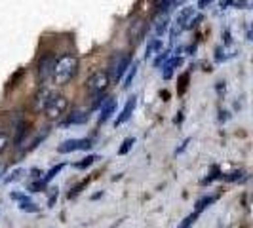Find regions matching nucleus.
<instances>
[{
	"label": "nucleus",
	"mask_w": 253,
	"mask_h": 228,
	"mask_svg": "<svg viewBox=\"0 0 253 228\" xmlns=\"http://www.w3.org/2000/svg\"><path fill=\"white\" fill-rule=\"evenodd\" d=\"M131 65V55L129 53H114L111 63H109V76L113 82H120V78H124Z\"/></svg>",
	"instance_id": "2"
},
{
	"label": "nucleus",
	"mask_w": 253,
	"mask_h": 228,
	"mask_svg": "<svg viewBox=\"0 0 253 228\" xmlns=\"http://www.w3.org/2000/svg\"><path fill=\"white\" fill-rule=\"evenodd\" d=\"M53 97V93H51L50 89H40L37 95V99H35V107H37V111H44L46 109V105L50 103V99Z\"/></svg>",
	"instance_id": "10"
},
{
	"label": "nucleus",
	"mask_w": 253,
	"mask_h": 228,
	"mask_svg": "<svg viewBox=\"0 0 253 228\" xmlns=\"http://www.w3.org/2000/svg\"><path fill=\"white\" fill-rule=\"evenodd\" d=\"M10 198H12V200H17V202H25V200H29V196H27V194H21V192H12Z\"/></svg>",
	"instance_id": "25"
},
{
	"label": "nucleus",
	"mask_w": 253,
	"mask_h": 228,
	"mask_svg": "<svg viewBox=\"0 0 253 228\" xmlns=\"http://www.w3.org/2000/svg\"><path fill=\"white\" fill-rule=\"evenodd\" d=\"M242 175H244L242 171H234V173H230L228 177H223V179H225V181H238V179H242Z\"/></svg>",
	"instance_id": "27"
},
{
	"label": "nucleus",
	"mask_w": 253,
	"mask_h": 228,
	"mask_svg": "<svg viewBox=\"0 0 253 228\" xmlns=\"http://www.w3.org/2000/svg\"><path fill=\"white\" fill-rule=\"evenodd\" d=\"M217 177H219V169L213 167V173H210V177L204 179V183H210V181H213V179H217Z\"/></svg>",
	"instance_id": "29"
},
{
	"label": "nucleus",
	"mask_w": 253,
	"mask_h": 228,
	"mask_svg": "<svg viewBox=\"0 0 253 228\" xmlns=\"http://www.w3.org/2000/svg\"><path fill=\"white\" fill-rule=\"evenodd\" d=\"M53 69H55V59H53L51 53L40 57V61H38V80L46 82L50 76H53Z\"/></svg>",
	"instance_id": "6"
},
{
	"label": "nucleus",
	"mask_w": 253,
	"mask_h": 228,
	"mask_svg": "<svg viewBox=\"0 0 253 228\" xmlns=\"http://www.w3.org/2000/svg\"><path fill=\"white\" fill-rule=\"evenodd\" d=\"M67 109H69V99L65 95H61V93H53V97L46 105L44 111H46V116L50 120H57V118H61L67 113Z\"/></svg>",
	"instance_id": "4"
},
{
	"label": "nucleus",
	"mask_w": 253,
	"mask_h": 228,
	"mask_svg": "<svg viewBox=\"0 0 253 228\" xmlns=\"http://www.w3.org/2000/svg\"><path fill=\"white\" fill-rule=\"evenodd\" d=\"M190 17H192V8H185V10L177 15V25L181 27V29H185Z\"/></svg>",
	"instance_id": "15"
},
{
	"label": "nucleus",
	"mask_w": 253,
	"mask_h": 228,
	"mask_svg": "<svg viewBox=\"0 0 253 228\" xmlns=\"http://www.w3.org/2000/svg\"><path fill=\"white\" fill-rule=\"evenodd\" d=\"M162 48V42H160V38H151V42H149V46H147V55L151 57L154 55L156 51Z\"/></svg>",
	"instance_id": "16"
},
{
	"label": "nucleus",
	"mask_w": 253,
	"mask_h": 228,
	"mask_svg": "<svg viewBox=\"0 0 253 228\" xmlns=\"http://www.w3.org/2000/svg\"><path fill=\"white\" fill-rule=\"evenodd\" d=\"M23 135H25V124L21 122V124L17 126V135H15V143H19V141L23 139Z\"/></svg>",
	"instance_id": "24"
},
{
	"label": "nucleus",
	"mask_w": 253,
	"mask_h": 228,
	"mask_svg": "<svg viewBox=\"0 0 253 228\" xmlns=\"http://www.w3.org/2000/svg\"><path fill=\"white\" fill-rule=\"evenodd\" d=\"M177 65H181V59H179V57H173V59H168V61H166V63H164V71H162V76H164V80L171 78V75H173V69H175Z\"/></svg>",
	"instance_id": "12"
},
{
	"label": "nucleus",
	"mask_w": 253,
	"mask_h": 228,
	"mask_svg": "<svg viewBox=\"0 0 253 228\" xmlns=\"http://www.w3.org/2000/svg\"><path fill=\"white\" fill-rule=\"evenodd\" d=\"M198 215H200V213H198V211H194V213L187 217L185 221H181V225H179L177 228H192V225H194V221L198 219Z\"/></svg>",
	"instance_id": "21"
},
{
	"label": "nucleus",
	"mask_w": 253,
	"mask_h": 228,
	"mask_svg": "<svg viewBox=\"0 0 253 228\" xmlns=\"http://www.w3.org/2000/svg\"><path fill=\"white\" fill-rule=\"evenodd\" d=\"M168 53H169V51H166V53H162L158 59H154V67H160L164 61H168V59H169V57H168Z\"/></svg>",
	"instance_id": "26"
},
{
	"label": "nucleus",
	"mask_w": 253,
	"mask_h": 228,
	"mask_svg": "<svg viewBox=\"0 0 253 228\" xmlns=\"http://www.w3.org/2000/svg\"><path fill=\"white\" fill-rule=\"evenodd\" d=\"M252 10H253V4H252Z\"/></svg>",
	"instance_id": "34"
},
{
	"label": "nucleus",
	"mask_w": 253,
	"mask_h": 228,
	"mask_svg": "<svg viewBox=\"0 0 253 228\" xmlns=\"http://www.w3.org/2000/svg\"><path fill=\"white\" fill-rule=\"evenodd\" d=\"M2 173H4V165H0V175H2Z\"/></svg>",
	"instance_id": "33"
},
{
	"label": "nucleus",
	"mask_w": 253,
	"mask_h": 228,
	"mask_svg": "<svg viewBox=\"0 0 253 228\" xmlns=\"http://www.w3.org/2000/svg\"><path fill=\"white\" fill-rule=\"evenodd\" d=\"M168 27H169V21H168V17H162V19H158V21H156V25H154V31H156V35H164L166 31H168Z\"/></svg>",
	"instance_id": "19"
},
{
	"label": "nucleus",
	"mask_w": 253,
	"mask_h": 228,
	"mask_svg": "<svg viewBox=\"0 0 253 228\" xmlns=\"http://www.w3.org/2000/svg\"><path fill=\"white\" fill-rule=\"evenodd\" d=\"M78 73V57L76 55H71V53H65L63 57H59L55 61V69H53V82L59 84V86H65L69 84L73 78Z\"/></svg>",
	"instance_id": "1"
},
{
	"label": "nucleus",
	"mask_w": 253,
	"mask_h": 228,
	"mask_svg": "<svg viewBox=\"0 0 253 228\" xmlns=\"http://www.w3.org/2000/svg\"><path fill=\"white\" fill-rule=\"evenodd\" d=\"M95 160H99V156H93V154H91V156H86V158H82V162H76L75 167H76V169H86V167H89V165L93 164Z\"/></svg>",
	"instance_id": "17"
},
{
	"label": "nucleus",
	"mask_w": 253,
	"mask_h": 228,
	"mask_svg": "<svg viewBox=\"0 0 253 228\" xmlns=\"http://www.w3.org/2000/svg\"><path fill=\"white\" fill-rule=\"evenodd\" d=\"M114 111H116V101H114V99H105L101 107V114H99V124L107 122L114 114Z\"/></svg>",
	"instance_id": "9"
},
{
	"label": "nucleus",
	"mask_w": 253,
	"mask_h": 228,
	"mask_svg": "<svg viewBox=\"0 0 253 228\" xmlns=\"http://www.w3.org/2000/svg\"><path fill=\"white\" fill-rule=\"evenodd\" d=\"M23 173H25V169H15V171H13L10 177H6V183H12V181H19Z\"/></svg>",
	"instance_id": "23"
},
{
	"label": "nucleus",
	"mask_w": 253,
	"mask_h": 228,
	"mask_svg": "<svg viewBox=\"0 0 253 228\" xmlns=\"http://www.w3.org/2000/svg\"><path fill=\"white\" fill-rule=\"evenodd\" d=\"M154 2H158V0H154Z\"/></svg>",
	"instance_id": "35"
},
{
	"label": "nucleus",
	"mask_w": 253,
	"mask_h": 228,
	"mask_svg": "<svg viewBox=\"0 0 253 228\" xmlns=\"http://www.w3.org/2000/svg\"><path fill=\"white\" fill-rule=\"evenodd\" d=\"M61 169H63V164H59V165H53V167H51L50 171H48V173H46V177L42 179V181H44V183H50L51 179L55 177V175H57V173H59V171H61Z\"/></svg>",
	"instance_id": "22"
},
{
	"label": "nucleus",
	"mask_w": 253,
	"mask_h": 228,
	"mask_svg": "<svg viewBox=\"0 0 253 228\" xmlns=\"http://www.w3.org/2000/svg\"><path fill=\"white\" fill-rule=\"evenodd\" d=\"M133 145H135V139H133V137H127V139L124 141V143H122V147L118 149V154H120V156L127 154V152H129V149H131Z\"/></svg>",
	"instance_id": "20"
},
{
	"label": "nucleus",
	"mask_w": 253,
	"mask_h": 228,
	"mask_svg": "<svg viewBox=\"0 0 253 228\" xmlns=\"http://www.w3.org/2000/svg\"><path fill=\"white\" fill-rule=\"evenodd\" d=\"M88 122V114L84 113V111H76V113H73L67 120L63 122V126H78V124H86Z\"/></svg>",
	"instance_id": "11"
},
{
	"label": "nucleus",
	"mask_w": 253,
	"mask_h": 228,
	"mask_svg": "<svg viewBox=\"0 0 253 228\" xmlns=\"http://www.w3.org/2000/svg\"><path fill=\"white\" fill-rule=\"evenodd\" d=\"M143 35H145V23L141 19H135L129 25V29H127V38H129L131 44H137L141 38H143Z\"/></svg>",
	"instance_id": "8"
},
{
	"label": "nucleus",
	"mask_w": 253,
	"mask_h": 228,
	"mask_svg": "<svg viewBox=\"0 0 253 228\" xmlns=\"http://www.w3.org/2000/svg\"><path fill=\"white\" fill-rule=\"evenodd\" d=\"M135 107H137V97L135 95H131L129 99L126 101V105H124V109H122V113L118 114V118L114 120V126H120V124H126L127 120L131 118V114H133V111H135Z\"/></svg>",
	"instance_id": "7"
},
{
	"label": "nucleus",
	"mask_w": 253,
	"mask_h": 228,
	"mask_svg": "<svg viewBox=\"0 0 253 228\" xmlns=\"http://www.w3.org/2000/svg\"><path fill=\"white\" fill-rule=\"evenodd\" d=\"M215 202H217V196H204V198H200V200L196 202V211L202 213L208 205H211V203H215Z\"/></svg>",
	"instance_id": "13"
},
{
	"label": "nucleus",
	"mask_w": 253,
	"mask_h": 228,
	"mask_svg": "<svg viewBox=\"0 0 253 228\" xmlns=\"http://www.w3.org/2000/svg\"><path fill=\"white\" fill-rule=\"evenodd\" d=\"M109 84H111V76H109V73L97 71V73H93V75L88 78L86 88H88L89 95H93V97H101L103 93L107 91V88H109Z\"/></svg>",
	"instance_id": "3"
},
{
	"label": "nucleus",
	"mask_w": 253,
	"mask_h": 228,
	"mask_svg": "<svg viewBox=\"0 0 253 228\" xmlns=\"http://www.w3.org/2000/svg\"><path fill=\"white\" fill-rule=\"evenodd\" d=\"M183 2H187V0H175V6H179V4H183Z\"/></svg>",
	"instance_id": "32"
},
{
	"label": "nucleus",
	"mask_w": 253,
	"mask_h": 228,
	"mask_svg": "<svg viewBox=\"0 0 253 228\" xmlns=\"http://www.w3.org/2000/svg\"><path fill=\"white\" fill-rule=\"evenodd\" d=\"M19 209H21V211H27V213H37L40 207H38L35 202H31V200H25V202H19Z\"/></svg>",
	"instance_id": "18"
},
{
	"label": "nucleus",
	"mask_w": 253,
	"mask_h": 228,
	"mask_svg": "<svg viewBox=\"0 0 253 228\" xmlns=\"http://www.w3.org/2000/svg\"><path fill=\"white\" fill-rule=\"evenodd\" d=\"M6 145H8V139H6V135H0V152L6 149Z\"/></svg>",
	"instance_id": "30"
},
{
	"label": "nucleus",
	"mask_w": 253,
	"mask_h": 228,
	"mask_svg": "<svg viewBox=\"0 0 253 228\" xmlns=\"http://www.w3.org/2000/svg\"><path fill=\"white\" fill-rule=\"evenodd\" d=\"M213 2H215V0H198V8H200V10H206V8L211 6Z\"/></svg>",
	"instance_id": "28"
},
{
	"label": "nucleus",
	"mask_w": 253,
	"mask_h": 228,
	"mask_svg": "<svg viewBox=\"0 0 253 228\" xmlns=\"http://www.w3.org/2000/svg\"><path fill=\"white\" fill-rule=\"evenodd\" d=\"M248 38H250V40H253V27L248 31Z\"/></svg>",
	"instance_id": "31"
},
{
	"label": "nucleus",
	"mask_w": 253,
	"mask_h": 228,
	"mask_svg": "<svg viewBox=\"0 0 253 228\" xmlns=\"http://www.w3.org/2000/svg\"><path fill=\"white\" fill-rule=\"evenodd\" d=\"M135 75H137V63H131L129 65V69H127V73L124 75V88H129V86H131V82H133Z\"/></svg>",
	"instance_id": "14"
},
{
	"label": "nucleus",
	"mask_w": 253,
	"mask_h": 228,
	"mask_svg": "<svg viewBox=\"0 0 253 228\" xmlns=\"http://www.w3.org/2000/svg\"><path fill=\"white\" fill-rule=\"evenodd\" d=\"M89 149H91V141L89 139H69L57 147V152L59 154H69V152L89 151Z\"/></svg>",
	"instance_id": "5"
}]
</instances>
